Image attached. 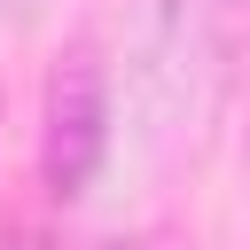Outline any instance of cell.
I'll return each instance as SVG.
<instances>
[{
    "label": "cell",
    "mask_w": 250,
    "mask_h": 250,
    "mask_svg": "<svg viewBox=\"0 0 250 250\" xmlns=\"http://www.w3.org/2000/svg\"><path fill=\"white\" fill-rule=\"evenodd\" d=\"M242 0H141L133 23V86L148 117H195L203 86H227L234 70Z\"/></svg>",
    "instance_id": "1"
},
{
    "label": "cell",
    "mask_w": 250,
    "mask_h": 250,
    "mask_svg": "<svg viewBox=\"0 0 250 250\" xmlns=\"http://www.w3.org/2000/svg\"><path fill=\"white\" fill-rule=\"evenodd\" d=\"M102 156H109V70H102V55L78 39V47L55 62V78H47V133H39L47 195H55V203H78V195L94 188Z\"/></svg>",
    "instance_id": "2"
},
{
    "label": "cell",
    "mask_w": 250,
    "mask_h": 250,
    "mask_svg": "<svg viewBox=\"0 0 250 250\" xmlns=\"http://www.w3.org/2000/svg\"><path fill=\"white\" fill-rule=\"evenodd\" d=\"M0 16H16V23H39V16H47V0H0Z\"/></svg>",
    "instance_id": "3"
}]
</instances>
